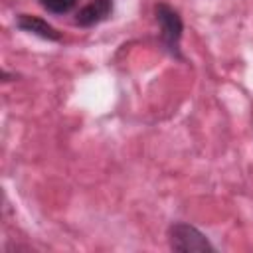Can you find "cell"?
<instances>
[{
  "label": "cell",
  "instance_id": "1",
  "mask_svg": "<svg viewBox=\"0 0 253 253\" xmlns=\"http://www.w3.org/2000/svg\"><path fill=\"white\" fill-rule=\"evenodd\" d=\"M154 20L158 24V34H160V42H162L164 49L172 57L182 59L180 40L184 34V22H182L180 12L166 2H158L154 6Z\"/></svg>",
  "mask_w": 253,
  "mask_h": 253
},
{
  "label": "cell",
  "instance_id": "5",
  "mask_svg": "<svg viewBox=\"0 0 253 253\" xmlns=\"http://www.w3.org/2000/svg\"><path fill=\"white\" fill-rule=\"evenodd\" d=\"M79 0H38V4L49 12V14H55V16H63L67 12H71L75 6H77Z\"/></svg>",
  "mask_w": 253,
  "mask_h": 253
},
{
  "label": "cell",
  "instance_id": "3",
  "mask_svg": "<svg viewBox=\"0 0 253 253\" xmlns=\"http://www.w3.org/2000/svg\"><path fill=\"white\" fill-rule=\"evenodd\" d=\"M16 28L26 32V34H32V36H38L42 40H47V42H59L61 40V34L47 22L43 20L42 16H34V14H18L16 18Z\"/></svg>",
  "mask_w": 253,
  "mask_h": 253
},
{
  "label": "cell",
  "instance_id": "2",
  "mask_svg": "<svg viewBox=\"0 0 253 253\" xmlns=\"http://www.w3.org/2000/svg\"><path fill=\"white\" fill-rule=\"evenodd\" d=\"M168 245L172 251H215L206 233L186 221H174L168 227Z\"/></svg>",
  "mask_w": 253,
  "mask_h": 253
},
{
  "label": "cell",
  "instance_id": "4",
  "mask_svg": "<svg viewBox=\"0 0 253 253\" xmlns=\"http://www.w3.org/2000/svg\"><path fill=\"white\" fill-rule=\"evenodd\" d=\"M113 14V0H91L75 14V24L81 28H93L105 22Z\"/></svg>",
  "mask_w": 253,
  "mask_h": 253
}]
</instances>
